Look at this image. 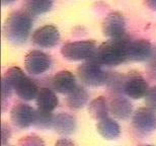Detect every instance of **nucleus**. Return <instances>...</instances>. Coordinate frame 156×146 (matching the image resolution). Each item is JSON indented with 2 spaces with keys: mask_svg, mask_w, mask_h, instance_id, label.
Segmentation results:
<instances>
[{
  "mask_svg": "<svg viewBox=\"0 0 156 146\" xmlns=\"http://www.w3.org/2000/svg\"><path fill=\"white\" fill-rule=\"evenodd\" d=\"M131 38L124 36L119 39H111L98 47L94 56L90 60H94L102 66H118L128 61L127 48Z\"/></svg>",
  "mask_w": 156,
  "mask_h": 146,
  "instance_id": "nucleus-1",
  "label": "nucleus"
},
{
  "mask_svg": "<svg viewBox=\"0 0 156 146\" xmlns=\"http://www.w3.org/2000/svg\"><path fill=\"white\" fill-rule=\"evenodd\" d=\"M32 27V15L27 11H13L5 20L3 35L12 44L21 45L27 42Z\"/></svg>",
  "mask_w": 156,
  "mask_h": 146,
  "instance_id": "nucleus-2",
  "label": "nucleus"
},
{
  "mask_svg": "<svg viewBox=\"0 0 156 146\" xmlns=\"http://www.w3.org/2000/svg\"><path fill=\"white\" fill-rule=\"evenodd\" d=\"M2 78L11 85L18 98L24 101H33L38 97L40 91L38 85L27 77L20 67H10Z\"/></svg>",
  "mask_w": 156,
  "mask_h": 146,
  "instance_id": "nucleus-3",
  "label": "nucleus"
},
{
  "mask_svg": "<svg viewBox=\"0 0 156 146\" xmlns=\"http://www.w3.org/2000/svg\"><path fill=\"white\" fill-rule=\"evenodd\" d=\"M77 75L81 82L88 86H101L108 82V72L102 69V65L94 60H88L77 68Z\"/></svg>",
  "mask_w": 156,
  "mask_h": 146,
  "instance_id": "nucleus-4",
  "label": "nucleus"
},
{
  "mask_svg": "<svg viewBox=\"0 0 156 146\" xmlns=\"http://www.w3.org/2000/svg\"><path fill=\"white\" fill-rule=\"evenodd\" d=\"M98 47L94 41H77L67 43L61 49L62 56L70 61L90 60L94 56Z\"/></svg>",
  "mask_w": 156,
  "mask_h": 146,
  "instance_id": "nucleus-5",
  "label": "nucleus"
},
{
  "mask_svg": "<svg viewBox=\"0 0 156 146\" xmlns=\"http://www.w3.org/2000/svg\"><path fill=\"white\" fill-rule=\"evenodd\" d=\"M149 88L146 79L137 71H131L125 75L123 91L128 98L133 99L145 98Z\"/></svg>",
  "mask_w": 156,
  "mask_h": 146,
  "instance_id": "nucleus-6",
  "label": "nucleus"
},
{
  "mask_svg": "<svg viewBox=\"0 0 156 146\" xmlns=\"http://www.w3.org/2000/svg\"><path fill=\"white\" fill-rule=\"evenodd\" d=\"M51 57L39 50H34L27 53L24 58V67L30 74L40 75L51 68Z\"/></svg>",
  "mask_w": 156,
  "mask_h": 146,
  "instance_id": "nucleus-7",
  "label": "nucleus"
},
{
  "mask_svg": "<svg viewBox=\"0 0 156 146\" xmlns=\"http://www.w3.org/2000/svg\"><path fill=\"white\" fill-rule=\"evenodd\" d=\"M102 33L110 39H119L126 36V21L123 14L118 11L108 13L102 23Z\"/></svg>",
  "mask_w": 156,
  "mask_h": 146,
  "instance_id": "nucleus-8",
  "label": "nucleus"
},
{
  "mask_svg": "<svg viewBox=\"0 0 156 146\" xmlns=\"http://www.w3.org/2000/svg\"><path fill=\"white\" fill-rule=\"evenodd\" d=\"M154 54L153 47L147 40H132L129 42L127 48L128 61L143 62L149 60Z\"/></svg>",
  "mask_w": 156,
  "mask_h": 146,
  "instance_id": "nucleus-9",
  "label": "nucleus"
},
{
  "mask_svg": "<svg viewBox=\"0 0 156 146\" xmlns=\"http://www.w3.org/2000/svg\"><path fill=\"white\" fill-rule=\"evenodd\" d=\"M32 41L41 48L50 49L55 47L60 41V33L55 26L47 24L34 32Z\"/></svg>",
  "mask_w": 156,
  "mask_h": 146,
  "instance_id": "nucleus-10",
  "label": "nucleus"
},
{
  "mask_svg": "<svg viewBox=\"0 0 156 146\" xmlns=\"http://www.w3.org/2000/svg\"><path fill=\"white\" fill-rule=\"evenodd\" d=\"M36 110L27 104H16L10 112V119L14 126L20 129L29 128L34 125Z\"/></svg>",
  "mask_w": 156,
  "mask_h": 146,
  "instance_id": "nucleus-11",
  "label": "nucleus"
},
{
  "mask_svg": "<svg viewBox=\"0 0 156 146\" xmlns=\"http://www.w3.org/2000/svg\"><path fill=\"white\" fill-rule=\"evenodd\" d=\"M132 121L134 127L140 132L149 133L156 130V113L148 107L138 109Z\"/></svg>",
  "mask_w": 156,
  "mask_h": 146,
  "instance_id": "nucleus-12",
  "label": "nucleus"
},
{
  "mask_svg": "<svg viewBox=\"0 0 156 146\" xmlns=\"http://www.w3.org/2000/svg\"><path fill=\"white\" fill-rule=\"evenodd\" d=\"M76 85L75 76L68 70L60 71L52 78L53 89L62 94H68L76 87Z\"/></svg>",
  "mask_w": 156,
  "mask_h": 146,
  "instance_id": "nucleus-13",
  "label": "nucleus"
},
{
  "mask_svg": "<svg viewBox=\"0 0 156 146\" xmlns=\"http://www.w3.org/2000/svg\"><path fill=\"white\" fill-rule=\"evenodd\" d=\"M108 105H110V112L114 115V117L118 118V119L126 120L132 115V104L129 99L123 95H113L111 101H108Z\"/></svg>",
  "mask_w": 156,
  "mask_h": 146,
  "instance_id": "nucleus-14",
  "label": "nucleus"
},
{
  "mask_svg": "<svg viewBox=\"0 0 156 146\" xmlns=\"http://www.w3.org/2000/svg\"><path fill=\"white\" fill-rule=\"evenodd\" d=\"M52 128L61 135H70L76 129V119L68 113H59L54 115Z\"/></svg>",
  "mask_w": 156,
  "mask_h": 146,
  "instance_id": "nucleus-15",
  "label": "nucleus"
},
{
  "mask_svg": "<svg viewBox=\"0 0 156 146\" xmlns=\"http://www.w3.org/2000/svg\"><path fill=\"white\" fill-rule=\"evenodd\" d=\"M37 105L38 109L47 112H53L59 105V99L53 89L43 87L40 89L37 97Z\"/></svg>",
  "mask_w": 156,
  "mask_h": 146,
  "instance_id": "nucleus-16",
  "label": "nucleus"
},
{
  "mask_svg": "<svg viewBox=\"0 0 156 146\" xmlns=\"http://www.w3.org/2000/svg\"><path fill=\"white\" fill-rule=\"evenodd\" d=\"M98 132L107 140L117 139L121 134V128L119 124L112 118H105L104 120L98 121L96 125Z\"/></svg>",
  "mask_w": 156,
  "mask_h": 146,
  "instance_id": "nucleus-17",
  "label": "nucleus"
},
{
  "mask_svg": "<svg viewBox=\"0 0 156 146\" xmlns=\"http://www.w3.org/2000/svg\"><path fill=\"white\" fill-rule=\"evenodd\" d=\"M88 113L94 120L101 121L108 118L110 113V105L104 97H98L90 101Z\"/></svg>",
  "mask_w": 156,
  "mask_h": 146,
  "instance_id": "nucleus-18",
  "label": "nucleus"
},
{
  "mask_svg": "<svg viewBox=\"0 0 156 146\" xmlns=\"http://www.w3.org/2000/svg\"><path fill=\"white\" fill-rule=\"evenodd\" d=\"M88 92L82 86L76 85V87L67 94V105L73 110L82 109L88 101Z\"/></svg>",
  "mask_w": 156,
  "mask_h": 146,
  "instance_id": "nucleus-19",
  "label": "nucleus"
},
{
  "mask_svg": "<svg viewBox=\"0 0 156 146\" xmlns=\"http://www.w3.org/2000/svg\"><path fill=\"white\" fill-rule=\"evenodd\" d=\"M53 0H23V7L29 14L40 15L51 10Z\"/></svg>",
  "mask_w": 156,
  "mask_h": 146,
  "instance_id": "nucleus-20",
  "label": "nucleus"
},
{
  "mask_svg": "<svg viewBox=\"0 0 156 146\" xmlns=\"http://www.w3.org/2000/svg\"><path fill=\"white\" fill-rule=\"evenodd\" d=\"M53 120H54V115L52 114V112H47L38 109L35 113L34 125L40 129H49L52 128Z\"/></svg>",
  "mask_w": 156,
  "mask_h": 146,
  "instance_id": "nucleus-21",
  "label": "nucleus"
},
{
  "mask_svg": "<svg viewBox=\"0 0 156 146\" xmlns=\"http://www.w3.org/2000/svg\"><path fill=\"white\" fill-rule=\"evenodd\" d=\"M124 80L125 76L121 75L117 72H108V78L107 85L111 91L114 92H121L123 91V86H124Z\"/></svg>",
  "mask_w": 156,
  "mask_h": 146,
  "instance_id": "nucleus-22",
  "label": "nucleus"
},
{
  "mask_svg": "<svg viewBox=\"0 0 156 146\" xmlns=\"http://www.w3.org/2000/svg\"><path fill=\"white\" fill-rule=\"evenodd\" d=\"M18 146H46L42 138L37 135L24 136L18 141Z\"/></svg>",
  "mask_w": 156,
  "mask_h": 146,
  "instance_id": "nucleus-23",
  "label": "nucleus"
},
{
  "mask_svg": "<svg viewBox=\"0 0 156 146\" xmlns=\"http://www.w3.org/2000/svg\"><path fill=\"white\" fill-rule=\"evenodd\" d=\"M12 91H13V88L11 87V85L8 84V83L2 78V82H1V99H2V110L3 111H4V107H5V101H8V99L10 98Z\"/></svg>",
  "mask_w": 156,
  "mask_h": 146,
  "instance_id": "nucleus-24",
  "label": "nucleus"
},
{
  "mask_svg": "<svg viewBox=\"0 0 156 146\" xmlns=\"http://www.w3.org/2000/svg\"><path fill=\"white\" fill-rule=\"evenodd\" d=\"M146 73L148 78L152 81H156V54L154 53L153 56L149 59L148 65L146 67Z\"/></svg>",
  "mask_w": 156,
  "mask_h": 146,
  "instance_id": "nucleus-25",
  "label": "nucleus"
},
{
  "mask_svg": "<svg viewBox=\"0 0 156 146\" xmlns=\"http://www.w3.org/2000/svg\"><path fill=\"white\" fill-rule=\"evenodd\" d=\"M145 104L148 108L156 111V86L150 87L145 95Z\"/></svg>",
  "mask_w": 156,
  "mask_h": 146,
  "instance_id": "nucleus-26",
  "label": "nucleus"
},
{
  "mask_svg": "<svg viewBox=\"0 0 156 146\" xmlns=\"http://www.w3.org/2000/svg\"><path fill=\"white\" fill-rule=\"evenodd\" d=\"M1 136H2V145H5L11 136V129L7 124L3 122L1 125Z\"/></svg>",
  "mask_w": 156,
  "mask_h": 146,
  "instance_id": "nucleus-27",
  "label": "nucleus"
},
{
  "mask_svg": "<svg viewBox=\"0 0 156 146\" xmlns=\"http://www.w3.org/2000/svg\"><path fill=\"white\" fill-rule=\"evenodd\" d=\"M55 146H75V144H74L71 140H69V139L63 138V139H60V140H58L56 142Z\"/></svg>",
  "mask_w": 156,
  "mask_h": 146,
  "instance_id": "nucleus-28",
  "label": "nucleus"
},
{
  "mask_svg": "<svg viewBox=\"0 0 156 146\" xmlns=\"http://www.w3.org/2000/svg\"><path fill=\"white\" fill-rule=\"evenodd\" d=\"M144 3L152 10H156V0H144Z\"/></svg>",
  "mask_w": 156,
  "mask_h": 146,
  "instance_id": "nucleus-29",
  "label": "nucleus"
},
{
  "mask_svg": "<svg viewBox=\"0 0 156 146\" xmlns=\"http://www.w3.org/2000/svg\"><path fill=\"white\" fill-rule=\"evenodd\" d=\"M15 0H1L2 2V5H8V4H11V3H13Z\"/></svg>",
  "mask_w": 156,
  "mask_h": 146,
  "instance_id": "nucleus-30",
  "label": "nucleus"
},
{
  "mask_svg": "<svg viewBox=\"0 0 156 146\" xmlns=\"http://www.w3.org/2000/svg\"><path fill=\"white\" fill-rule=\"evenodd\" d=\"M141 146H153V145H141Z\"/></svg>",
  "mask_w": 156,
  "mask_h": 146,
  "instance_id": "nucleus-31",
  "label": "nucleus"
},
{
  "mask_svg": "<svg viewBox=\"0 0 156 146\" xmlns=\"http://www.w3.org/2000/svg\"><path fill=\"white\" fill-rule=\"evenodd\" d=\"M3 146H9V145H6V144H5V145H3Z\"/></svg>",
  "mask_w": 156,
  "mask_h": 146,
  "instance_id": "nucleus-32",
  "label": "nucleus"
},
{
  "mask_svg": "<svg viewBox=\"0 0 156 146\" xmlns=\"http://www.w3.org/2000/svg\"><path fill=\"white\" fill-rule=\"evenodd\" d=\"M154 53H155V54H156V50H155V51H154Z\"/></svg>",
  "mask_w": 156,
  "mask_h": 146,
  "instance_id": "nucleus-33",
  "label": "nucleus"
}]
</instances>
